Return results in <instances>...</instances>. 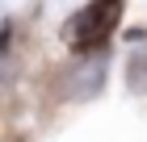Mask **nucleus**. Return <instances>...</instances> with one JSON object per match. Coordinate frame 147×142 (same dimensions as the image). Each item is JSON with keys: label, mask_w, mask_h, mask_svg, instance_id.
Returning a JSON list of instances; mask_svg holds the SVG:
<instances>
[{"label": "nucleus", "mask_w": 147, "mask_h": 142, "mask_svg": "<svg viewBox=\"0 0 147 142\" xmlns=\"http://www.w3.org/2000/svg\"><path fill=\"white\" fill-rule=\"evenodd\" d=\"M101 79H105V63L92 59V63H80L76 71L63 79V88H67L71 100H84V96H97V92H101Z\"/></svg>", "instance_id": "f257e3e1"}, {"label": "nucleus", "mask_w": 147, "mask_h": 142, "mask_svg": "<svg viewBox=\"0 0 147 142\" xmlns=\"http://www.w3.org/2000/svg\"><path fill=\"white\" fill-rule=\"evenodd\" d=\"M126 84L130 92H147V50H135L126 63Z\"/></svg>", "instance_id": "f03ea898"}]
</instances>
